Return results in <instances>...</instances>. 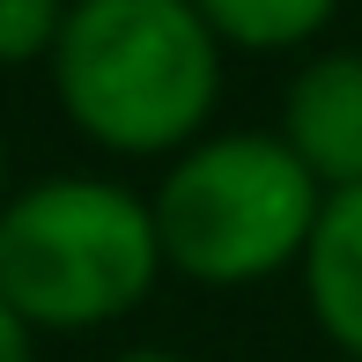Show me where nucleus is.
Segmentation results:
<instances>
[{
  "mask_svg": "<svg viewBox=\"0 0 362 362\" xmlns=\"http://www.w3.org/2000/svg\"><path fill=\"white\" fill-rule=\"evenodd\" d=\"M45 74L96 156L170 163L215 134L229 52L192 0H74Z\"/></svg>",
  "mask_w": 362,
  "mask_h": 362,
  "instance_id": "1",
  "label": "nucleus"
},
{
  "mask_svg": "<svg viewBox=\"0 0 362 362\" xmlns=\"http://www.w3.org/2000/svg\"><path fill=\"white\" fill-rule=\"evenodd\" d=\"M163 267L207 296H237L303 267L325 185L296 163L274 126H215L163 163L156 192Z\"/></svg>",
  "mask_w": 362,
  "mask_h": 362,
  "instance_id": "2",
  "label": "nucleus"
},
{
  "mask_svg": "<svg viewBox=\"0 0 362 362\" xmlns=\"http://www.w3.org/2000/svg\"><path fill=\"white\" fill-rule=\"evenodd\" d=\"M148 192L104 170H52L0 207V296L30 333H104L163 281Z\"/></svg>",
  "mask_w": 362,
  "mask_h": 362,
  "instance_id": "3",
  "label": "nucleus"
},
{
  "mask_svg": "<svg viewBox=\"0 0 362 362\" xmlns=\"http://www.w3.org/2000/svg\"><path fill=\"white\" fill-rule=\"evenodd\" d=\"M274 134L296 148L310 177L325 192L362 185V52L333 45V52H310L281 89V119Z\"/></svg>",
  "mask_w": 362,
  "mask_h": 362,
  "instance_id": "4",
  "label": "nucleus"
},
{
  "mask_svg": "<svg viewBox=\"0 0 362 362\" xmlns=\"http://www.w3.org/2000/svg\"><path fill=\"white\" fill-rule=\"evenodd\" d=\"M310 303V325L325 333V348L362 362V185L325 192V215L310 229V252L296 267Z\"/></svg>",
  "mask_w": 362,
  "mask_h": 362,
  "instance_id": "5",
  "label": "nucleus"
},
{
  "mask_svg": "<svg viewBox=\"0 0 362 362\" xmlns=\"http://www.w3.org/2000/svg\"><path fill=\"white\" fill-rule=\"evenodd\" d=\"M200 23L215 30L222 52L244 59H281V52H310L333 30L340 0H192Z\"/></svg>",
  "mask_w": 362,
  "mask_h": 362,
  "instance_id": "6",
  "label": "nucleus"
},
{
  "mask_svg": "<svg viewBox=\"0 0 362 362\" xmlns=\"http://www.w3.org/2000/svg\"><path fill=\"white\" fill-rule=\"evenodd\" d=\"M67 8L74 0H0V74L45 67L67 30Z\"/></svg>",
  "mask_w": 362,
  "mask_h": 362,
  "instance_id": "7",
  "label": "nucleus"
},
{
  "mask_svg": "<svg viewBox=\"0 0 362 362\" xmlns=\"http://www.w3.org/2000/svg\"><path fill=\"white\" fill-rule=\"evenodd\" d=\"M0 362H37V333L15 318V303L0 296Z\"/></svg>",
  "mask_w": 362,
  "mask_h": 362,
  "instance_id": "8",
  "label": "nucleus"
},
{
  "mask_svg": "<svg viewBox=\"0 0 362 362\" xmlns=\"http://www.w3.org/2000/svg\"><path fill=\"white\" fill-rule=\"evenodd\" d=\"M104 362H185L177 348H119V355H104Z\"/></svg>",
  "mask_w": 362,
  "mask_h": 362,
  "instance_id": "9",
  "label": "nucleus"
},
{
  "mask_svg": "<svg viewBox=\"0 0 362 362\" xmlns=\"http://www.w3.org/2000/svg\"><path fill=\"white\" fill-rule=\"evenodd\" d=\"M15 200V170H8V141H0V207Z\"/></svg>",
  "mask_w": 362,
  "mask_h": 362,
  "instance_id": "10",
  "label": "nucleus"
}]
</instances>
